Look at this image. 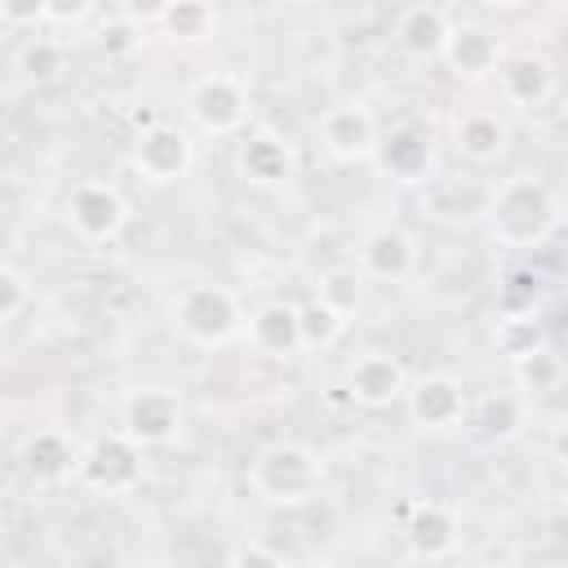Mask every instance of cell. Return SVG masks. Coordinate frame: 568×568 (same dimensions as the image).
I'll return each instance as SVG.
<instances>
[{"instance_id":"9","label":"cell","mask_w":568,"mask_h":568,"mask_svg":"<svg viewBox=\"0 0 568 568\" xmlns=\"http://www.w3.org/2000/svg\"><path fill=\"white\" fill-rule=\"evenodd\" d=\"M408 408H413V422L426 426V430H448L466 417L470 399H466V386L453 377V373H426L417 377L408 390Z\"/></svg>"},{"instance_id":"23","label":"cell","mask_w":568,"mask_h":568,"mask_svg":"<svg viewBox=\"0 0 568 568\" xmlns=\"http://www.w3.org/2000/svg\"><path fill=\"white\" fill-rule=\"evenodd\" d=\"M537 302H541V271L510 266L497 284V311L501 315H537Z\"/></svg>"},{"instance_id":"21","label":"cell","mask_w":568,"mask_h":568,"mask_svg":"<svg viewBox=\"0 0 568 568\" xmlns=\"http://www.w3.org/2000/svg\"><path fill=\"white\" fill-rule=\"evenodd\" d=\"M240 164H244V173H248L253 182L271 186V182H280V178L293 173V151H288L284 138H275V133H253V138L244 142V151H240Z\"/></svg>"},{"instance_id":"20","label":"cell","mask_w":568,"mask_h":568,"mask_svg":"<svg viewBox=\"0 0 568 568\" xmlns=\"http://www.w3.org/2000/svg\"><path fill=\"white\" fill-rule=\"evenodd\" d=\"M466 413H470V422H475V430H479L484 439H510V435H519V426H524V399L510 395V390H488V395H479L475 408H466Z\"/></svg>"},{"instance_id":"12","label":"cell","mask_w":568,"mask_h":568,"mask_svg":"<svg viewBox=\"0 0 568 568\" xmlns=\"http://www.w3.org/2000/svg\"><path fill=\"white\" fill-rule=\"evenodd\" d=\"M413 266H417V244L399 226H377V231L364 235V244H359V275L399 284V280L413 275Z\"/></svg>"},{"instance_id":"32","label":"cell","mask_w":568,"mask_h":568,"mask_svg":"<svg viewBox=\"0 0 568 568\" xmlns=\"http://www.w3.org/2000/svg\"><path fill=\"white\" fill-rule=\"evenodd\" d=\"M89 13H93L89 0H44V22H49V27H75V22H84Z\"/></svg>"},{"instance_id":"33","label":"cell","mask_w":568,"mask_h":568,"mask_svg":"<svg viewBox=\"0 0 568 568\" xmlns=\"http://www.w3.org/2000/svg\"><path fill=\"white\" fill-rule=\"evenodd\" d=\"M0 22H44V0H0Z\"/></svg>"},{"instance_id":"1","label":"cell","mask_w":568,"mask_h":568,"mask_svg":"<svg viewBox=\"0 0 568 568\" xmlns=\"http://www.w3.org/2000/svg\"><path fill=\"white\" fill-rule=\"evenodd\" d=\"M493 240L506 248H537L550 240V231L559 226V200L541 178L515 173L493 191Z\"/></svg>"},{"instance_id":"34","label":"cell","mask_w":568,"mask_h":568,"mask_svg":"<svg viewBox=\"0 0 568 568\" xmlns=\"http://www.w3.org/2000/svg\"><path fill=\"white\" fill-rule=\"evenodd\" d=\"M306 568H328V564H306Z\"/></svg>"},{"instance_id":"11","label":"cell","mask_w":568,"mask_h":568,"mask_svg":"<svg viewBox=\"0 0 568 568\" xmlns=\"http://www.w3.org/2000/svg\"><path fill=\"white\" fill-rule=\"evenodd\" d=\"M320 142L333 160L342 164H355V160H368L377 151V124L364 106L346 102V106H328L320 115Z\"/></svg>"},{"instance_id":"7","label":"cell","mask_w":568,"mask_h":568,"mask_svg":"<svg viewBox=\"0 0 568 568\" xmlns=\"http://www.w3.org/2000/svg\"><path fill=\"white\" fill-rule=\"evenodd\" d=\"M67 222H71V231L80 240L106 244V240H115L124 231L129 209H124V195L111 182H80L67 195Z\"/></svg>"},{"instance_id":"24","label":"cell","mask_w":568,"mask_h":568,"mask_svg":"<svg viewBox=\"0 0 568 568\" xmlns=\"http://www.w3.org/2000/svg\"><path fill=\"white\" fill-rule=\"evenodd\" d=\"M493 342H497V351H501L510 364L524 359V355H532V351H541V346H550V342H546V324H541L537 315H501Z\"/></svg>"},{"instance_id":"3","label":"cell","mask_w":568,"mask_h":568,"mask_svg":"<svg viewBox=\"0 0 568 568\" xmlns=\"http://www.w3.org/2000/svg\"><path fill=\"white\" fill-rule=\"evenodd\" d=\"M173 320H178V328H182L186 342L209 346V351L235 342V333L244 328V311H240L235 293L222 288V284H191L178 297Z\"/></svg>"},{"instance_id":"5","label":"cell","mask_w":568,"mask_h":568,"mask_svg":"<svg viewBox=\"0 0 568 568\" xmlns=\"http://www.w3.org/2000/svg\"><path fill=\"white\" fill-rule=\"evenodd\" d=\"M186 111L213 138L235 133L244 124V115H248V84L240 75H231V71H213V75H204V80L191 84Z\"/></svg>"},{"instance_id":"28","label":"cell","mask_w":568,"mask_h":568,"mask_svg":"<svg viewBox=\"0 0 568 568\" xmlns=\"http://www.w3.org/2000/svg\"><path fill=\"white\" fill-rule=\"evenodd\" d=\"M18 71L36 84H49L67 71V49L58 40H31L22 53H18Z\"/></svg>"},{"instance_id":"30","label":"cell","mask_w":568,"mask_h":568,"mask_svg":"<svg viewBox=\"0 0 568 568\" xmlns=\"http://www.w3.org/2000/svg\"><path fill=\"white\" fill-rule=\"evenodd\" d=\"M27 297H31V288H27L22 271H13V266H4V262H0V320L18 315V311L27 306Z\"/></svg>"},{"instance_id":"29","label":"cell","mask_w":568,"mask_h":568,"mask_svg":"<svg viewBox=\"0 0 568 568\" xmlns=\"http://www.w3.org/2000/svg\"><path fill=\"white\" fill-rule=\"evenodd\" d=\"M559 355L550 351V346H541V351H532V355H524V359H515V382L524 386V390H555L559 386Z\"/></svg>"},{"instance_id":"2","label":"cell","mask_w":568,"mask_h":568,"mask_svg":"<svg viewBox=\"0 0 568 568\" xmlns=\"http://www.w3.org/2000/svg\"><path fill=\"white\" fill-rule=\"evenodd\" d=\"M248 488L271 506H302L320 493V457L306 444H271L248 466Z\"/></svg>"},{"instance_id":"17","label":"cell","mask_w":568,"mask_h":568,"mask_svg":"<svg viewBox=\"0 0 568 568\" xmlns=\"http://www.w3.org/2000/svg\"><path fill=\"white\" fill-rule=\"evenodd\" d=\"M373 155L382 160V169H386L390 178L417 182V178H426V169H430V138H426L422 129L404 124V129H390V138H377V151H373Z\"/></svg>"},{"instance_id":"31","label":"cell","mask_w":568,"mask_h":568,"mask_svg":"<svg viewBox=\"0 0 568 568\" xmlns=\"http://www.w3.org/2000/svg\"><path fill=\"white\" fill-rule=\"evenodd\" d=\"M226 568H284V559L271 546H262V541H244V546L231 550Z\"/></svg>"},{"instance_id":"18","label":"cell","mask_w":568,"mask_h":568,"mask_svg":"<svg viewBox=\"0 0 568 568\" xmlns=\"http://www.w3.org/2000/svg\"><path fill=\"white\" fill-rule=\"evenodd\" d=\"M75 448L67 444V435L58 430H36L27 444H22V470L40 484H58L67 475H75Z\"/></svg>"},{"instance_id":"26","label":"cell","mask_w":568,"mask_h":568,"mask_svg":"<svg viewBox=\"0 0 568 568\" xmlns=\"http://www.w3.org/2000/svg\"><path fill=\"white\" fill-rule=\"evenodd\" d=\"M151 18H160V22H164V31H169V36H178V40H204V36L213 31V22H217V13H213L209 4H200V0L164 4V9H155Z\"/></svg>"},{"instance_id":"8","label":"cell","mask_w":568,"mask_h":568,"mask_svg":"<svg viewBox=\"0 0 568 568\" xmlns=\"http://www.w3.org/2000/svg\"><path fill=\"white\" fill-rule=\"evenodd\" d=\"M191 164H195V146L178 124L160 120L155 129L138 133V142H133V169L146 182H178L191 173Z\"/></svg>"},{"instance_id":"4","label":"cell","mask_w":568,"mask_h":568,"mask_svg":"<svg viewBox=\"0 0 568 568\" xmlns=\"http://www.w3.org/2000/svg\"><path fill=\"white\" fill-rule=\"evenodd\" d=\"M75 475L93 488V493H129L142 484V448L124 435H98L80 457H75Z\"/></svg>"},{"instance_id":"15","label":"cell","mask_w":568,"mask_h":568,"mask_svg":"<svg viewBox=\"0 0 568 568\" xmlns=\"http://www.w3.org/2000/svg\"><path fill=\"white\" fill-rule=\"evenodd\" d=\"M248 342H253V351L275 355V359L297 355V351H302V333H297V306H293V302H284V297L262 302V306L248 315Z\"/></svg>"},{"instance_id":"25","label":"cell","mask_w":568,"mask_h":568,"mask_svg":"<svg viewBox=\"0 0 568 568\" xmlns=\"http://www.w3.org/2000/svg\"><path fill=\"white\" fill-rule=\"evenodd\" d=\"M297 333H302V351H324L346 333V320L333 306H324L320 297H311L297 306Z\"/></svg>"},{"instance_id":"27","label":"cell","mask_w":568,"mask_h":568,"mask_svg":"<svg viewBox=\"0 0 568 568\" xmlns=\"http://www.w3.org/2000/svg\"><path fill=\"white\" fill-rule=\"evenodd\" d=\"M324 306H333L342 320L346 315H355L359 311V302H364V275L355 271V266H333V271H324L320 275V293H315Z\"/></svg>"},{"instance_id":"13","label":"cell","mask_w":568,"mask_h":568,"mask_svg":"<svg viewBox=\"0 0 568 568\" xmlns=\"http://www.w3.org/2000/svg\"><path fill=\"white\" fill-rule=\"evenodd\" d=\"M439 58L448 62L453 75H462V80H479V75H488V71L497 67V36H493L488 27H479V22L448 27Z\"/></svg>"},{"instance_id":"19","label":"cell","mask_w":568,"mask_h":568,"mask_svg":"<svg viewBox=\"0 0 568 568\" xmlns=\"http://www.w3.org/2000/svg\"><path fill=\"white\" fill-rule=\"evenodd\" d=\"M550 84H555L550 62L537 58V53H524V58H515V62L501 67V93H506L515 106H537V102H546V98H550Z\"/></svg>"},{"instance_id":"16","label":"cell","mask_w":568,"mask_h":568,"mask_svg":"<svg viewBox=\"0 0 568 568\" xmlns=\"http://www.w3.org/2000/svg\"><path fill=\"white\" fill-rule=\"evenodd\" d=\"M448 36V18L439 4H408L395 13V44L408 58H439Z\"/></svg>"},{"instance_id":"14","label":"cell","mask_w":568,"mask_h":568,"mask_svg":"<svg viewBox=\"0 0 568 568\" xmlns=\"http://www.w3.org/2000/svg\"><path fill=\"white\" fill-rule=\"evenodd\" d=\"M404 541H408V550L417 559H444V555H453V546H457V519H453V510L439 506V501L408 506Z\"/></svg>"},{"instance_id":"6","label":"cell","mask_w":568,"mask_h":568,"mask_svg":"<svg viewBox=\"0 0 568 568\" xmlns=\"http://www.w3.org/2000/svg\"><path fill=\"white\" fill-rule=\"evenodd\" d=\"M138 448H160L182 430V395L169 386H138L124 399V426Z\"/></svg>"},{"instance_id":"22","label":"cell","mask_w":568,"mask_h":568,"mask_svg":"<svg viewBox=\"0 0 568 568\" xmlns=\"http://www.w3.org/2000/svg\"><path fill=\"white\" fill-rule=\"evenodd\" d=\"M501 146H506V129H501L497 115H488V111H470V115L457 120V151H462L466 160H475V164L497 160Z\"/></svg>"},{"instance_id":"10","label":"cell","mask_w":568,"mask_h":568,"mask_svg":"<svg viewBox=\"0 0 568 568\" xmlns=\"http://www.w3.org/2000/svg\"><path fill=\"white\" fill-rule=\"evenodd\" d=\"M351 399L364 404V408H390L395 399H404L408 390V373L399 364V355L390 351H364L355 364H351Z\"/></svg>"}]
</instances>
